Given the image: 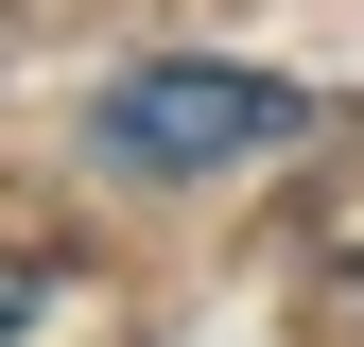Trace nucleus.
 Instances as JSON below:
<instances>
[{"instance_id": "1", "label": "nucleus", "mask_w": 364, "mask_h": 347, "mask_svg": "<svg viewBox=\"0 0 364 347\" xmlns=\"http://www.w3.org/2000/svg\"><path fill=\"white\" fill-rule=\"evenodd\" d=\"M278 139H312V87L225 70V53H139L105 105H87V156H105V174H139V191L243 174V156H278Z\"/></svg>"}, {"instance_id": "2", "label": "nucleus", "mask_w": 364, "mask_h": 347, "mask_svg": "<svg viewBox=\"0 0 364 347\" xmlns=\"http://www.w3.org/2000/svg\"><path fill=\"white\" fill-rule=\"evenodd\" d=\"M35 313H53V260H0V347H18Z\"/></svg>"}]
</instances>
